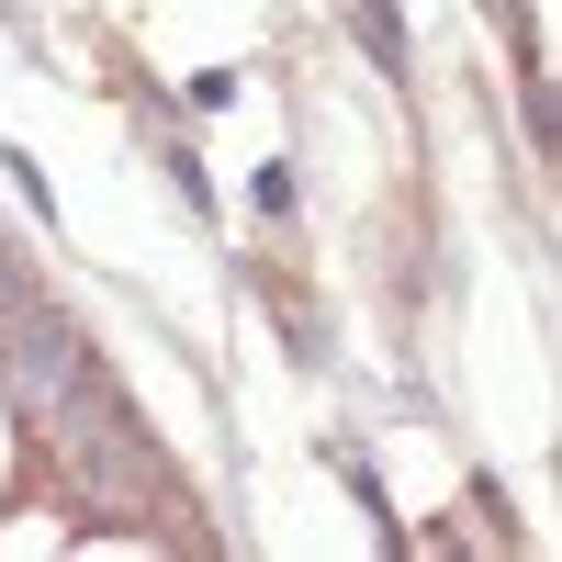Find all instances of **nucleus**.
Returning <instances> with one entry per match:
<instances>
[{
	"mask_svg": "<svg viewBox=\"0 0 562 562\" xmlns=\"http://www.w3.org/2000/svg\"><path fill=\"white\" fill-rule=\"evenodd\" d=\"M0 383H12V405H23V416H68V405H79V383H90V338H79V326L34 293V281L0 304Z\"/></svg>",
	"mask_w": 562,
	"mask_h": 562,
	"instance_id": "1",
	"label": "nucleus"
},
{
	"mask_svg": "<svg viewBox=\"0 0 562 562\" xmlns=\"http://www.w3.org/2000/svg\"><path fill=\"white\" fill-rule=\"evenodd\" d=\"M360 45H371L383 68H405V23H394V0H360Z\"/></svg>",
	"mask_w": 562,
	"mask_h": 562,
	"instance_id": "2",
	"label": "nucleus"
}]
</instances>
